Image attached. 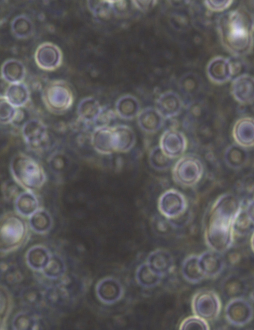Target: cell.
<instances>
[{"mask_svg": "<svg viewBox=\"0 0 254 330\" xmlns=\"http://www.w3.org/2000/svg\"><path fill=\"white\" fill-rule=\"evenodd\" d=\"M79 110L83 116L86 118H91L99 113V106L95 100L88 99L81 103Z\"/></svg>", "mask_w": 254, "mask_h": 330, "instance_id": "4dcf8cb0", "label": "cell"}, {"mask_svg": "<svg viewBox=\"0 0 254 330\" xmlns=\"http://www.w3.org/2000/svg\"><path fill=\"white\" fill-rule=\"evenodd\" d=\"M163 117L157 110L148 108L142 110L138 115L137 124L144 132L154 133L163 126Z\"/></svg>", "mask_w": 254, "mask_h": 330, "instance_id": "8fae6325", "label": "cell"}, {"mask_svg": "<svg viewBox=\"0 0 254 330\" xmlns=\"http://www.w3.org/2000/svg\"><path fill=\"white\" fill-rule=\"evenodd\" d=\"M160 276L153 271L148 264L142 265L137 271V279L144 287H149L156 285L160 280Z\"/></svg>", "mask_w": 254, "mask_h": 330, "instance_id": "484cf974", "label": "cell"}, {"mask_svg": "<svg viewBox=\"0 0 254 330\" xmlns=\"http://www.w3.org/2000/svg\"><path fill=\"white\" fill-rule=\"evenodd\" d=\"M157 110L166 118L176 116L181 108V101L177 94L173 92H167L162 94L157 101Z\"/></svg>", "mask_w": 254, "mask_h": 330, "instance_id": "2e32d148", "label": "cell"}, {"mask_svg": "<svg viewBox=\"0 0 254 330\" xmlns=\"http://www.w3.org/2000/svg\"><path fill=\"white\" fill-rule=\"evenodd\" d=\"M235 98L239 101L250 103L254 100V78L246 74L235 79L232 85Z\"/></svg>", "mask_w": 254, "mask_h": 330, "instance_id": "30bf717a", "label": "cell"}, {"mask_svg": "<svg viewBox=\"0 0 254 330\" xmlns=\"http://www.w3.org/2000/svg\"><path fill=\"white\" fill-rule=\"evenodd\" d=\"M116 109L120 117L124 119L130 120L138 114L139 105L133 97L125 96L118 101Z\"/></svg>", "mask_w": 254, "mask_h": 330, "instance_id": "ffe728a7", "label": "cell"}, {"mask_svg": "<svg viewBox=\"0 0 254 330\" xmlns=\"http://www.w3.org/2000/svg\"><path fill=\"white\" fill-rule=\"evenodd\" d=\"M96 147L106 153L115 151L113 139V128L104 127L100 129L95 136Z\"/></svg>", "mask_w": 254, "mask_h": 330, "instance_id": "44dd1931", "label": "cell"}, {"mask_svg": "<svg viewBox=\"0 0 254 330\" xmlns=\"http://www.w3.org/2000/svg\"><path fill=\"white\" fill-rule=\"evenodd\" d=\"M44 268L45 273L47 275L56 277L63 272L64 264L60 259L54 257L51 260H49Z\"/></svg>", "mask_w": 254, "mask_h": 330, "instance_id": "836d02e7", "label": "cell"}, {"mask_svg": "<svg viewBox=\"0 0 254 330\" xmlns=\"http://www.w3.org/2000/svg\"><path fill=\"white\" fill-rule=\"evenodd\" d=\"M31 224L35 230L42 231L49 228L50 225V219L46 213L39 212L33 215L31 220Z\"/></svg>", "mask_w": 254, "mask_h": 330, "instance_id": "d6a6232c", "label": "cell"}, {"mask_svg": "<svg viewBox=\"0 0 254 330\" xmlns=\"http://www.w3.org/2000/svg\"><path fill=\"white\" fill-rule=\"evenodd\" d=\"M1 71L3 77L6 80L16 82L19 81L23 77L24 68L20 62L11 60L3 64Z\"/></svg>", "mask_w": 254, "mask_h": 330, "instance_id": "cb8c5ba5", "label": "cell"}, {"mask_svg": "<svg viewBox=\"0 0 254 330\" xmlns=\"http://www.w3.org/2000/svg\"><path fill=\"white\" fill-rule=\"evenodd\" d=\"M225 313L227 319L231 324L242 326L251 320L254 311L250 303L240 297L230 302L226 308Z\"/></svg>", "mask_w": 254, "mask_h": 330, "instance_id": "5b68a950", "label": "cell"}, {"mask_svg": "<svg viewBox=\"0 0 254 330\" xmlns=\"http://www.w3.org/2000/svg\"><path fill=\"white\" fill-rule=\"evenodd\" d=\"M12 29L17 36L25 37L28 36L32 30V25L29 20L24 16H19L14 19L12 24Z\"/></svg>", "mask_w": 254, "mask_h": 330, "instance_id": "f546056e", "label": "cell"}, {"mask_svg": "<svg viewBox=\"0 0 254 330\" xmlns=\"http://www.w3.org/2000/svg\"><path fill=\"white\" fill-rule=\"evenodd\" d=\"M62 55L56 45L45 43L39 46L35 53V61L41 68L52 70L60 65Z\"/></svg>", "mask_w": 254, "mask_h": 330, "instance_id": "ba28073f", "label": "cell"}, {"mask_svg": "<svg viewBox=\"0 0 254 330\" xmlns=\"http://www.w3.org/2000/svg\"><path fill=\"white\" fill-rule=\"evenodd\" d=\"M160 147L168 156L173 158L181 155L187 146L185 135L180 131L168 129L161 135Z\"/></svg>", "mask_w": 254, "mask_h": 330, "instance_id": "8992f818", "label": "cell"}, {"mask_svg": "<svg viewBox=\"0 0 254 330\" xmlns=\"http://www.w3.org/2000/svg\"><path fill=\"white\" fill-rule=\"evenodd\" d=\"M198 259L199 265L205 275L215 276L220 273L223 268V260L216 251L204 253Z\"/></svg>", "mask_w": 254, "mask_h": 330, "instance_id": "5bb4252c", "label": "cell"}, {"mask_svg": "<svg viewBox=\"0 0 254 330\" xmlns=\"http://www.w3.org/2000/svg\"><path fill=\"white\" fill-rule=\"evenodd\" d=\"M70 93L68 89L62 85H54L50 87L46 92L47 102L56 110H62L69 105Z\"/></svg>", "mask_w": 254, "mask_h": 330, "instance_id": "4fadbf2b", "label": "cell"}, {"mask_svg": "<svg viewBox=\"0 0 254 330\" xmlns=\"http://www.w3.org/2000/svg\"><path fill=\"white\" fill-rule=\"evenodd\" d=\"M182 270L184 276L192 282L200 281L205 275L199 265V259L196 257H191L186 260Z\"/></svg>", "mask_w": 254, "mask_h": 330, "instance_id": "603a6c76", "label": "cell"}, {"mask_svg": "<svg viewBox=\"0 0 254 330\" xmlns=\"http://www.w3.org/2000/svg\"><path fill=\"white\" fill-rule=\"evenodd\" d=\"M219 29L222 42L230 52L242 55L250 51L253 44L254 21L246 11L237 9L224 14Z\"/></svg>", "mask_w": 254, "mask_h": 330, "instance_id": "7a4b0ae2", "label": "cell"}, {"mask_svg": "<svg viewBox=\"0 0 254 330\" xmlns=\"http://www.w3.org/2000/svg\"><path fill=\"white\" fill-rule=\"evenodd\" d=\"M194 306L198 316L202 319H210L218 314L220 304L218 298L214 293L204 292L197 296Z\"/></svg>", "mask_w": 254, "mask_h": 330, "instance_id": "9c48e42d", "label": "cell"}, {"mask_svg": "<svg viewBox=\"0 0 254 330\" xmlns=\"http://www.w3.org/2000/svg\"><path fill=\"white\" fill-rule=\"evenodd\" d=\"M13 169L16 177L26 186L35 189L43 181V175L38 165L26 157L16 159L13 163Z\"/></svg>", "mask_w": 254, "mask_h": 330, "instance_id": "277c9868", "label": "cell"}, {"mask_svg": "<svg viewBox=\"0 0 254 330\" xmlns=\"http://www.w3.org/2000/svg\"><path fill=\"white\" fill-rule=\"evenodd\" d=\"M207 4L211 10L221 11L227 8L232 4V0H208Z\"/></svg>", "mask_w": 254, "mask_h": 330, "instance_id": "74e56055", "label": "cell"}, {"mask_svg": "<svg viewBox=\"0 0 254 330\" xmlns=\"http://www.w3.org/2000/svg\"><path fill=\"white\" fill-rule=\"evenodd\" d=\"M203 167L200 160L192 155L181 158L174 167L173 174L175 180L184 185H192L200 178Z\"/></svg>", "mask_w": 254, "mask_h": 330, "instance_id": "3957f363", "label": "cell"}, {"mask_svg": "<svg viewBox=\"0 0 254 330\" xmlns=\"http://www.w3.org/2000/svg\"><path fill=\"white\" fill-rule=\"evenodd\" d=\"M117 151L125 152L130 150L136 141L133 130L128 126L120 125L114 127Z\"/></svg>", "mask_w": 254, "mask_h": 330, "instance_id": "e0dca14e", "label": "cell"}, {"mask_svg": "<svg viewBox=\"0 0 254 330\" xmlns=\"http://www.w3.org/2000/svg\"><path fill=\"white\" fill-rule=\"evenodd\" d=\"M244 159L243 152L237 148L229 150L226 155V160L229 165L238 167L243 163Z\"/></svg>", "mask_w": 254, "mask_h": 330, "instance_id": "d590c367", "label": "cell"}, {"mask_svg": "<svg viewBox=\"0 0 254 330\" xmlns=\"http://www.w3.org/2000/svg\"><path fill=\"white\" fill-rule=\"evenodd\" d=\"M208 73L210 78L218 83L227 81L233 73L232 65L226 58L218 57L212 60L208 66Z\"/></svg>", "mask_w": 254, "mask_h": 330, "instance_id": "7c38bea8", "label": "cell"}, {"mask_svg": "<svg viewBox=\"0 0 254 330\" xmlns=\"http://www.w3.org/2000/svg\"><path fill=\"white\" fill-rule=\"evenodd\" d=\"M181 86L184 91L190 92L195 87V82L190 77H187L184 80Z\"/></svg>", "mask_w": 254, "mask_h": 330, "instance_id": "f35d334b", "label": "cell"}, {"mask_svg": "<svg viewBox=\"0 0 254 330\" xmlns=\"http://www.w3.org/2000/svg\"><path fill=\"white\" fill-rule=\"evenodd\" d=\"M222 290L225 295L228 298H240L246 292V284L240 278L231 276L225 281Z\"/></svg>", "mask_w": 254, "mask_h": 330, "instance_id": "7402d4cb", "label": "cell"}, {"mask_svg": "<svg viewBox=\"0 0 254 330\" xmlns=\"http://www.w3.org/2000/svg\"><path fill=\"white\" fill-rule=\"evenodd\" d=\"M149 161L152 166L155 169L164 170L171 166L172 158L167 155L160 147H156L151 152Z\"/></svg>", "mask_w": 254, "mask_h": 330, "instance_id": "4316f807", "label": "cell"}, {"mask_svg": "<svg viewBox=\"0 0 254 330\" xmlns=\"http://www.w3.org/2000/svg\"><path fill=\"white\" fill-rule=\"evenodd\" d=\"M24 227L22 221L16 216L6 219L1 225V247L9 248L17 244L22 238Z\"/></svg>", "mask_w": 254, "mask_h": 330, "instance_id": "52a82bcc", "label": "cell"}, {"mask_svg": "<svg viewBox=\"0 0 254 330\" xmlns=\"http://www.w3.org/2000/svg\"><path fill=\"white\" fill-rule=\"evenodd\" d=\"M29 264L35 268H44L49 259L46 251L40 248L31 250L28 255Z\"/></svg>", "mask_w": 254, "mask_h": 330, "instance_id": "f1b7e54d", "label": "cell"}, {"mask_svg": "<svg viewBox=\"0 0 254 330\" xmlns=\"http://www.w3.org/2000/svg\"><path fill=\"white\" fill-rule=\"evenodd\" d=\"M233 231L240 235H247L254 229V223L247 214L246 209L241 208L233 223Z\"/></svg>", "mask_w": 254, "mask_h": 330, "instance_id": "d4e9b609", "label": "cell"}, {"mask_svg": "<svg viewBox=\"0 0 254 330\" xmlns=\"http://www.w3.org/2000/svg\"><path fill=\"white\" fill-rule=\"evenodd\" d=\"M160 206L161 211L165 215L170 217L175 216L183 211L185 202L181 195L175 192L170 191L162 197Z\"/></svg>", "mask_w": 254, "mask_h": 330, "instance_id": "9a60e30c", "label": "cell"}, {"mask_svg": "<svg viewBox=\"0 0 254 330\" xmlns=\"http://www.w3.org/2000/svg\"><path fill=\"white\" fill-rule=\"evenodd\" d=\"M17 207L23 213L29 214L32 213L36 208V202L35 198L27 194L20 197L17 201Z\"/></svg>", "mask_w": 254, "mask_h": 330, "instance_id": "1f68e13d", "label": "cell"}, {"mask_svg": "<svg viewBox=\"0 0 254 330\" xmlns=\"http://www.w3.org/2000/svg\"><path fill=\"white\" fill-rule=\"evenodd\" d=\"M98 293L103 300L113 302L120 298L122 288L118 281L112 279H107L102 281L99 285Z\"/></svg>", "mask_w": 254, "mask_h": 330, "instance_id": "d6986e66", "label": "cell"}, {"mask_svg": "<svg viewBox=\"0 0 254 330\" xmlns=\"http://www.w3.org/2000/svg\"><path fill=\"white\" fill-rule=\"evenodd\" d=\"M207 324L201 318L191 317L186 320L182 324L181 329L184 330H208Z\"/></svg>", "mask_w": 254, "mask_h": 330, "instance_id": "e575fe53", "label": "cell"}, {"mask_svg": "<svg viewBox=\"0 0 254 330\" xmlns=\"http://www.w3.org/2000/svg\"><path fill=\"white\" fill-rule=\"evenodd\" d=\"M251 244H252V248H253V249L254 251V234L252 236V238Z\"/></svg>", "mask_w": 254, "mask_h": 330, "instance_id": "60d3db41", "label": "cell"}, {"mask_svg": "<svg viewBox=\"0 0 254 330\" xmlns=\"http://www.w3.org/2000/svg\"><path fill=\"white\" fill-rule=\"evenodd\" d=\"M241 209L238 198L233 195L222 196L211 212L206 237L210 246L222 253L229 248L232 242L233 223Z\"/></svg>", "mask_w": 254, "mask_h": 330, "instance_id": "6da1fadb", "label": "cell"}, {"mask_svg": "<svg viewBox=\"0 0 254 330\" xmlns=\"http://www.w3.org/2000/svg\"><path fill=\"white\" fill-rule=\"evenodd\" d=\"M6 96L9 103L15 106H20L27 100L28 93L22 85L14 84L8 88Z\"/></svg>", "mask_w": 254, "mask_h": 330, "instance_id": "83f0119b", "label": "cell"}, {"mask_svg": "<svg viewBox=\"0 0 254 330\" xmlns=\"http://www.w3.org/2000/svg\"><path fill=\"white\" fill-rule=\"evenodd\" d=\"M172 259L170 254L164 251H157L150 254L148 265L151 270L161 275L167 273L172 267Z\"/></svg>", "mask_w": 254, "mask_h": 330, "instance_id": "ac0fdd59", "label": "cell"}, {"mask_svg": "<svg viewBox=\"0 0 254 330\" xmlns=\"http://www.w3.org/2000/svg\"><path fill=\"white\" fill-rule=\"evenodd\" d=\"M34 325L33 320L26 315H19L14 321V326L17 330H30Z\"/></svg>", "mask_w": 254, "mask_h": 330, "instance_id": "8d00e7d4", "label": "cell"}, {"mask_svg": "<svg viewBox=\"0 0 254 330\" xmlns=\"http://www.w3.org/2000/svg\"><path fill=\"white\" fill-rule=\"evenodd\" d=\"M246 210L249 218L254 223V199L250 202Z\"/></svg>", "mask_w": 254, "mask_h": 330, "instance_id": "ab89813d", "label": "cell"}]
</instances>
